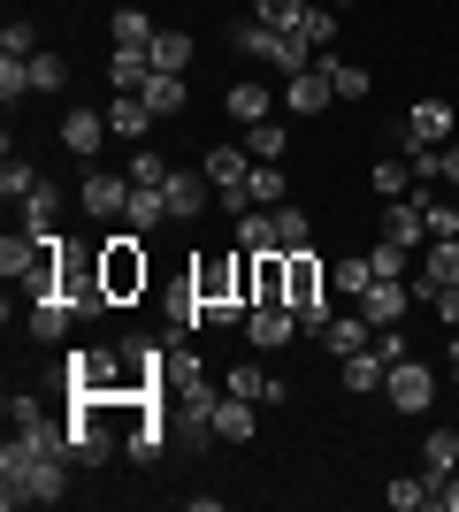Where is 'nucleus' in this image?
Listing matches in <instances>:
<instances>
[{
  "label": "nucleus",
  "instance_id": "nucleus-56",
  "mask_svg": "<svg viewBox=\"0 0 459 512\" xmlns=\"http://www.w3.org/2000/svg\"><path fill=\"white\" fill-rule=\"evenodd\" d=\"M452 352H459V329H452Z\"/></svg>",
  "mask_w": 459,
  "mask_h": 512
},
{
  "label": "nucleus",
  "instance_id": "nucleus-12",
  "mask_svg": "<svg viewBox=\"0 0 459 512\" xmlns=\"http://www.w3.org/2000/svg\"><path fill=\"white\" fill-rule=\"evenodd\" d=\"M452 100H414L406 107V146H452Z\"/></svg>",
  "mask_w": 459,
  "mask_h": 512
},
{
  "label": "nucleus",
  "instance_id": "nucleus-40",
  "mask_svg": "<svg viewBox=\"0 0 459 512\" xmlns=\"http://www.w3.org/2000/svg\"><path fill=\"white\" fill-rule=\"evenodd\" d=\"M306 8H314V0H253V16H261L268 31H299Z\"/></svg>",
  "mask_w": 459,
  "mask_h": 512
},
{
  "label": "nucleus",
  "instance_id": "nucleus-23",
  "mask_svg": "<svg viewBox=\"0 0 459 512\" xmlns=\"http://www.w3.org/2000/svg\"><path fill=\"white\" fill-rule=\"evenodd\" d=\"M383 237H391V245H429L421 199H391V207H383Z\"/></svg>",
  "mask_w": 459,
  "mask_h": 512
},
{
  "label": "nucleus",
  "instance_id": "nucleus-11",
  "mask_svg": "<svg viewBox=\"0 0 459 512\" xmlns=\"http://www.w3.org/2000/svg\"><path fill=\"white\" fill-rule=\"evenodd\" d=\"M284 107L291 115H322V107H337V92H329V69H322V54L299 69V77H284Z\"/></svg>",
  "mask_w": 459,
  "mask_h": 512
},
{
  "label": "nucleus",
  "instance_id": "nucleus-44",
  "mask_svg": "<svg viewBox=\"0 0 459 512\" xmlns=\"http://www.w3.org/2000/svg\"><path fill=\"white\" fill-rule=\"evenodd\" d=\"M62 85H69V62L39 46V54H31V92H62Z\"/></svg>",
  "mask_w": 459,
  "mask_h": 512
},
{
  "label": "nucleus",
  "instance_id": "nucleus-9",
  "mask_svg": "<svg viewBox=\"0 0 459 512\" xmlns=\"http://www.w3.org/2000/svg\"><path fill=\"white\" fill-rule=\"evenodd\" d=\"M77 207H85L92 222H123V207H131V176H123V169H92L85 184H77Z\"/></svg>",
  "mask_w": 459,
  "mask_h": 512
},
{
  "label": "nucleus",
  "instance_id": "nucleus-29",
  "mask_svg": "<svg viewBox=\"0 0 459 512\" xmlns=\"http://www.w3.org/2000/svg\"><path fill=\"white\" fill-rule=\"evenodd\" d=\"M238 245L245 253H284V245H276V207H245L238 214Z\"/></svg>",
  "mask_w": 459,
  "mask_h": 512
},
{
  "label": "nucleus",
  "instance_id": "nucleus-55",
  "mask_svg": "<svg viewBox=\"0 0 459 512\" xmlns=\"http://www.w3.org/2000/svg\"><path fill=\"white\" fill-rule=\"evenodd\" d=\"M452 383H459V352H452Z\"/></svg>",
  "mask_w": 459,
  "mask_h": 512
},
{
  "label": "nucleus",
  "instance_id": "nucleus-42",
  "mask_svg": "<svg viewBox=\"0 0 459 512\" xmlns=\"http://www.w3.org/2000/svg\"><path fill=\"white\" fill-rule=\"evenodd\" d=\"M123 176H131V184H146V192H161V184H169V161H161L153 146H131V169H123Z\"/></svg>",
  "mask_w": 459,
  "mask_h": 512
},
{
  "label": "nucleus",
  "instance_id": "nucleus-22",
  "mask_svg": "<svg viewBox=\"0 0 459 512\" xmlns=\"http://www.w3.org/2000/svg\"><path fill=\"white\" fill-rule=\"evenodd\" d=\"M383 505L391 512H429L437 505V482H429V474H391V482H383Z\"/></svg>",
  "mask_w": 459,
  "mask_h": 512
},
{
  "label": "nucleus",
  "instance_id": "nucleus-1",
  "mask_svg": "<svg viewBox=\"0 0 459 512\" xmlns=\"http://www.w3.org/2000/svg\"><path fill=\"white\" fill-rule=\"evenodd\" d=\"M69 467H77V459H54V451H39L31 436H8V444H0V505L8 512L62 505L69 497Z\"/></svg>",
  "mask_w": 459,
  "mask_h": 512
},
{
  "label": "nucleus",
  "instance_id": "nucleus-31",
  "mask_svg": "<svg viewBox=\"0 0 459 512\" xmlns=\"http://www.w3.org/2000/svg\"><path fill=\"white\" fill-rule=\"evenodd\" d=\"M452 467H459V428H429V444H421V474L444 482Z\"/></svg>",
  "mask_w": 459,
  "mask_h": 512
},
{
  "label": "nucleus",
  "instance_id": "nucleus-32",
  "mask_svg": "<svg viewBox=\"0 0 459 512\" xmlns=\"http://www.w3.org/2000/svg\"><path fill=\"white\" fill-rule=\"evenodd\" d=\"M337 375H345V390H383V375H391V360L383 352H352V360H337Z\"/></svg>",
  "mask_w": 459,
  "mask_h": 512
},
{
  "label": "nucleus",
  "instance_id": "nucleus-17",
  "mask_svg": "<svg viewBox=\"0 0 459 512\" xmlns=\"http://www.w3.org/2000/svg\"><path fill=\"white\" fill-rule=\"evenodd\" d=\"M100 138H108V115H92V107H69V115H62V146L77 153V161H92Z\"/></svg>",
  "mask_w": 459,
  "mask_h": 512
},
{
  "label": "nucleus",
  "instance_id": "nucleus-10",
  "mask_svg": "<svg viewBox=\"0 0 459 512\" xmlns=\"http://www.w3.org/2000/svg\"><path fill=\"white\" fill-rule=\"evenodd\" d=\"M291 337H299V314H291L284 299H261L245 314V344H253V352H284Z\"/></svg>",
  "mask_w": 459,
  "mask_h": 512
},
{
  "label": "nucleus",
  "instance_id": "nucleus-16",
  "mask_svg": "<svg viewBox=\"0 0 459 512\" xmlns=\"http://www.w3.org/2000/svg\"><path fill=\"white\" fill-rule=\"evenodd\" d=\"M153 123H161V115H153V107L138 100V92H115V100H108V130H115V138L146 146V130H153Z\"/></svg>",
  "mask_w": 459,
  "mask_h": 512
},
{
  "label": "nucleus",
  "instance_id": "nucleus-47",
  "mask_svg": "<svg viewBox=\"0 0 459 512\" xmlns=\"http://www.w3.org/2000/svg\"><path fill=\"white\" fill-rule=\"evenodd\" d=\"M0 54H23V62H31V54H39V23H31V16H16L8 31H0Z\"/></svg>",
  "mask_w": 459,
  "mask_h": 512
},
{
  "label": "nucleus",
  "instance_id": "nucleus-5",
  "mask_svg": "<svg viewBox=\"0 0 459 512\" xmlns=\"http://www.w3.org/2000/svg\"><path fill=\"white\" fill-rule=\"evenodd\" d=\"M230 46H238V54H261V62L276 69V77H299V69L314 62V46H306L299 31H268L261 16H245L238 31H230Z\"/></svg>",
  "mask_w": 459,
  "mask_h": 512
},
{
  "label": "nucleus",
  "instance_id": "nucleus-27",
  "mask_svg": "<svg viewBox=\"0 0 459 512\" xmlns=\"http://www.w3.org/2000/svg\"><path fill=\"white\" fill-rule=\"evenodd\" d=\"M146 62H153V69H169V77H184V69H192V31H153Z\"/></svg>",
  "mask_w": 459,
  "mask_h": 512
},
{
  "label": "nucleus",
  "instance_id": "nucleus-39",
  "mask_svg": "<svg viewBox=\"0 0 459 512\" xmlns=\"http://www.w3.org/2000/svg\"><path fill=\"white\" fill-rule=\"evenodd\" d=\"M375 192H383V207H391V199H414L421 184H414V169H406V161H375Z\"/></svg>",
  "mask_w": 459,
  "mask_h": 512
},
{
  "label": "nucleus",
  "instance_id": "nucleus-21",
  "mask_svg": "<svg viewBox=\"0 0 459 512\" xmlns=\"http://www.w3.org/2000/svg\"><path fill=\"white\" fill-rule=\"evenodd\" d=\"M360 314H368L375 329H383V321H406L414 314V283H375L368 299H360Z\"/></svg>",
  "mask_w": 459,
  "mask_h": 512
},
{
  "label": "nucleus",
  "instance_id": "nucleus-3",
  "mask_svg": "<svg viewBox=\"0 0 459 512\" xmlns=\"http://www.w3.org/2000/svg\"><path fill=\"white\" fill-rule=\"evenodd\" d=\"M62 383H69V398H138L131 367H123V344H77L62 360Z\"/></svg>",
  "mask_w": 459,
  "mask_h": 512
},
{
  "label": "nucleus",
  "instance_id": "nucleus-54",
  "mask_svg": "<svg viewBox=\"0 0 459 512\" xmlns=\"http://www.w3.org/2000/svg\"><path fill=\"white\" fill-rule=\"evenodd\" d=\"M444 184H459V138L444 146Z\"/></svg>",
  "mask_w": 459,
  "mask_h": 512
},
{
  "label": "nucleus",
  "instance_id": "nucleus-15",
  "mask_svg": "<svg viewBox=\"0 0 459 512\" xmlns=\"http://www.w3.org/2000/svg\"><path fill=\"white\" fill-rule=\"evenodd\" d=\"M16 214H23V230H31V237H54V222H62V192L39 176V184L16 199Z\"/></svg>",
  "mask_w": 459,
  "mask_h": 512
},
{
  "label": "nucleus",
  "instance_id": "nucleus-38",
  "mask_svg": "<svg viewBox=\"0 0 459 512\" xmlns=\"http://www.w3.org/2000/svg\"><path fill=\"white\" fill-rule=\"evenodd\" d=\"M421 222H429V237H459V207H452V199H444V192H429V184H421Z\"/></svg>",
  "mask_w": 459,
  "mask_h": 512
},
{
  "label": "nucleus",
  "instance_id": "nucleus-37",
  "mask_svg": "<svg viewBox=\"0 0 459 512\" xmlns=\"http://www.w3.org/2000/svg\"><path fill=\"white\" fill-rule=\"evenodd\" d=\"M108 31H115V46H153V31H161V23H153L146 8H115Z\"/></svg>",
  "mask_w": 459,
  "mask_h": 512
},
{
  "label": "nucleus",
  "instance_id": "nucleus-18",
  "mask_svg": "<svg viewBox=\"0 0 459 512\" xmlns=\"http://www.w3.org/2000/svg\"><path fill=\"white\" fill-rule=\"evenodd\" d=\"M222 436V444H253V436H261V421H253V398H230V390H222V406H215V421H207Z\"/></svg>",
  "mask_w": 459,
  "mask_h": 512
},
{
  "label": "nucleus",
  "instance_id": "nucleus-48",
  "mask_svg": "<svg viewBox=\"0 0 459 512\" xmlns=\"http://www.w3.org/2000/svg\"><path fill=\"white\" fill-rule=\"evenodd\" d=\"M31 184H39V169H31V161H16V153H8V169H0V199L16 207V199L31 192Z\"/></svg>",
  "mask_w": 459,
  "mask_h": 512
},
{
  "label": "nucleus",
  "instance_id": "nucleus-30",
  "mask_svg": "<svg viewBox=\"0 0 459 512\" xmlns=\"http://www.w3.org/2000/svg\"><path fill=\"white\" fill-rule=\"evenodd\" d=\"M245 169H253V153H245V146H215L207 161H199V176H207L215 192H222V184H245Z\"/></svg>",
  "mask_w": 459,
  "mask_h": 512
},
{
  "label": "nucleus",
  "instance_id": "nucleus-24",
  "mask_svg": "<svg viewBox=\"0 0 459 512\" xmlns=\"http://www.w3.org/2000/svg\"><path fill=\"white\" fill-rule=\"evenodd\" d=\"M123 222H131L138 237H153L161 222H176V214H169V192H146V184H131V207H123Z\"/></svg>",
  "mask_w": 459,
  "mask_h": 512
},
{
  "label": "nucleus",
  "instance_id": "nucleus-6",
  "mask_svg": "<svg viewBox=\"0 0 459 512\" xmlns=\"http://www.w3.org/2000/svg\"><path fill=\"white\" fill-rule=\"evenodd\" d=\"M123 406V398H69V451H77V467H108L115 459V436L100 421Z\"/></svg>",
  "mask_w": 459,
  "mask_h": 512
},
{
  "label": "nucleus",
  "instance_id": "nucleus-49",
  "mask_svg": "<svg viewBox=\"0 0 459 512\" xmlns=\"http://www.w3.org/2000/svg\"><path fill=\"white\" fill-rule=\"evenodd\" d=\"M222 390H230V398H253V406H261V398H268V375H261V367H230V375H222Z\"/></svg>",
  "mask_w": 459,
  "mask_h": 512
},
{
  "label": "nucleus",
  "instance_id": "nucleus-20",
  "mask_svg": "<svg viewBox=\"0 0 459 512\" xmlns=\"http://www.w3.org/2000/svg\"><path fill=\"white\" fill-rule=\"evenodd\" d=\"M245 199H253V207H284V199H291L284 161H253V169H245Z\"/></svg>",
  "mask_w": 459,
  "mask_h": 512
},
{
  "label": "nucleus",
  "instance_id": "nucleus-41",
  "mask_svg": "<svg viewBox=\"0 0 459 512\" xmlns=\"http://www.w3.org/2000/svg\"><path fill=\"white\" fill-rule=\"evenodd\" d=\"M284 146H291L284 123H253L245 130V153H253V161H284Z\"/></svg>",
  "mask_w": 459,
  "mask_h": 512
},
{
  "label": "nucleus",
  "instance_id": "nucleus-46",
  "mask_svg": "<svg viewBox=\"0 0 459 512\" xmlns=\"http://www.w3.org/2000/svg\"><path fill=\"white\" fill-rule=\"evenodd\" d=\"M406 169L414 184H444V146H406Z\"/></svg>",
  "mask_w": 459,
  "mask_h": 512
},
{
  "label": "nucleus",
  "instance_id": "nucleus-4",
  "mask_svg": "<svg viewBox=\"0 0 459 512\" xmlns=\"http://www.w3.org/2000/svg\"><path fill=\"white\" fill-rule=\"evenodd\" d=\"M100 283H108V299L115 306H131L146 299V283H153V260H146V237L123 222L115 237H100Z\"/></svg>",
  "mask_w": 459,
  "mask_h": 512
},
{
  "label": "nucleus",
  "instance_id": "nucleus-53",
  "mask_svg": "<svg viewBox=\"0 0 459 512\" xmlns=\"http://www.w3.org/2000/svg\"><path fill=\"white\" fill-rule=\"evenodd\" d=\"M437 512H459V467H452V474L437 482Z\"/></svg>",
  "mask_w": 459,
  "mask_h": 512
},
{
  "label": "nucleus",
  "instance_id": "nucleus-19",
  "mask_svg": "<svg viewBox=\"0 0 459 512\" xmlns=\"http://www.w3.org/2000/svg\"><path fill=\"white\" fill-rule=\"evenodd\" d=\"M222 107H230V123H245V130H253V123H268V115H276V92L245 77V85H230V92H222Z\"/></svg>",
  "mask_w": 459,
  "mask_h": 512
},
{
  "label": "nucleus",
  "instance_id": "nucleus-2",
  "mask_svg": "<svg viewBox=\"0 0 459 512\" xmlns=\"http://www.w3.org/2000/svg\"><path fill=\"white\" fill-rule=\"evenodd\" d=\"M284 306L299 314V329H306V337H322V329H329V314H337V306H329V268H322V253H314V245L284 253Z\"/></svg>",
  "mask_w": 459,
  "mask_h": 512
},
{
  "label": "nucleus",
  "instance_id": "nucleus-25",
  "mask_svg": "<svg viewBox=\"0 0 459 512\" xmlns=\"http://www.w3.org/2000/svg\"><path fill=\"white\" fill-rule=\"evenodd\" d=\"M329 291H337V299H352V306H360V299H368V291H375V260H368V253L337 260V268H329Z\"/></svg>",
  "mask_w": 459,
  "mask_h": 512
},
{
  "label": "nucleus",
  "instance_id": "nucleus-43",
  "mask_svg": "<svg viewBox=\"0 0 459 512\" xmlns=\"http://www.w3.org/2000/svg\"><path fill=\"white\" fill-rule=\"evenodd\" d=\"M299 39L314 46V54H329V46H337V8H306V23H299Z\"/></svg>",
  "mask_w": 459,
  "mask_h": 512
},
{
  "label": "nucleus",
  "instance_id": "nucleus-36",
  "mask_svg": "<svg viewBox=\"0 0 459 512\" xmlns=\"http://www.w3.org/2000/svg\"><path fill=\"white\" fill-rule=\"evenodd\" d=\"M421 276H429V283H459V237H429V253H421Z\"/></svg>",
  "mask_w": 459,
  "mask_h": 512
},
{
  "label": "nucleus",
  "instance_id": "nucleus-35",
  "mask_svg": "<svg viewBox=\"0 0 459 512\" xmlns=\"http://www.w3.org/2000/svg\"><path fill=\"white\" fill-rule=\"evenodd\" d=\"M276 245H284V253L314 245V214H306V207H291V199H284V207H276Z\"/></svg>",
  "mask_w": 459,
  "mask_h": 512
},
{
  "label": "nucleus",
  "instance_id": "nucleus-51",
  "mask_svg": "<svg viewBox=\"0 0 459 512\" xmlns=\"http://www.w3.org/2000/svg\"><path fill=\"white\" fill-rule=\"evenodd\" d=\"M429 306H437L444 329H459V283H437V299H429Z\"/></svg>",
  "mask_w": 459,
  "mask_h": 512
},
{
  "label": "nucleus",
  "instance_id": "nucleus-28",
  "mask_svg": "<svg viewBox=\"0 0 459 512\" xmlns=\"http://www.w3.org/2000/svg\"><path fill=\"white\" fill-rule=\"evenodd\" d=\"M138 100H146L153 115L169 123V115H184V100H192V92H184V77H169V69H153V77H146V92H138Z\"/></svg>",
  "mask_w": 459,
  "mask_h": 512
},
{
  "label": "nucleus",
  "instance_id": "nucleus-13",
  "mask_svg": "<svg viewBox=\"0 0 459 512\" xmlns=\"http://www.w3.org/2000/svg\"><path fill=\"white\" fill-rule=\"evenodd\" d=\"M314 344H322L329 360H352V352H368V344H375V321L360 314V306H352V314H329V329Z\"/></svg>",
  "mask_w": 459,
  "mask_h": 512
},
{
  "label": "nucleus",
  "instance_id": "nucleus-45",
  "mask_svg": "<svg viewBox=\"0 0 459 512\" xmlns=\"http://www.w3.org/2000/svg\"><path fill=\"white\" fill-rule=\"evenodd\" d=\"M23 92H31V62H23V54H0V100L16 107Z\"/></svg>",
  "mask_w": 459,
  "mask_h": 512
},
{
  "label": "nucleus",
  "instance_id": "nucleus-7",
  "mask_svg": "<svg viewBox=\"0 0 459 512\" xmlns=\"http://www.w3.org/2000/svg\"><path fill=\"white\" fill-rule=\"evenodd\" d=\"M54 299H69L77 314H108V283H100V245H62V283H54Z\"/></svg>",
  "mask_w": 459,
  "mask_h": 512
},
{
  "label": "nucleus",
  "instance_id": "nucleus-14",
  "mask_svg": "<svg viewBox=\"0 0 459 512\" xmlns=\"http://www.w3.org/2000/svg\"><path fill=\"white\" fill-rule=\"evenodd\" d=\"M161 192H169V214H176V222H199V214H207V199H215V184H207L199 169H169V184H161Z\"/></svg>",
  "mask_w": 459,
  "mask_h": 512
},
{
  "label": "nucleus",
  "instance_id": "nucleus-57",
  "mask_svg": "<svg viewBox=\"0 0 459 512\" xmlns=\"http://www.w3.org/2000/svg\"><path fill=\"white\" fill-rule=\"evenodd\" d=\"M337 8H352V0H337Z\"/></svg>",
  "mask_w": 459,
  "mask_h": 512
},
{
  "label": "nucleus",
  "instance_id": "nucleus-26",
  "mask_svg": "<svg viewBox=\"0 0 459 512\" xmlns=\"http://www.w3.org/2000/svg\"><path fill=\"white\" fill-rule=\"evenodd\" d=\"M146 77H153L146 46H115V54H108V85L115 92H146Z\"/></svg>",
  "mask_w": 459,
  "mask_h": 512
},
{
  "label": "nucleus",
  "instance_id": "nucleus-8",
  "mask_svg": "<svg viewBox=\"0 0 459 512\" xmlns=\"http://www.w3.org/2000/svg\"><path fill=\"white\" fill-rule=\"evenodd\" d=\"M383 398H391L398 413H429V398H437V367H421L414 352H406V360H391V375H383Z\"/></svg>",
  "mask_w": 459,
  "mask_h": 512
},
{
  "label": "nucleus",
  "instance_id": "nucleus-34",
  "mask_svg": "<svg viewBox=\"0 0 459 512\" xmlns=\"http://www.w3.org/2000/svg\"><path fill=\"white\" fill-rule=\"evenodd\" d=\"M322 69H329V92H337V100H368L375 92V77L360 62H337V54H322Z\"/></svg>",
  "mask_w": 459,
  "mask_h": 512
},
{
  "label": "nucleus",
  "instance_id": "nucleus-33",
  "mask_svg": "<svg viewBox=\"0 0 459 512\" xmlns=\"http://www.w3.org/2000/svg\"><path fill=\"white\" fill-rule=\"evenodd\" d=\"M69 314H77L69 299H31V337H39V344H62L69 337Z\"/></svg>",
  "mask_w": 459,
  "mask_h": 512
},
{
  "label": "nucleus",
  "instance_id": "nucleus-52",
  "mask_svg": "<svg viewBox=\"0 0 459 512\" xmlns=\"http://www.w3.org/2000/svg\"><path fill=\"white\" fill-rule=\"evenodd\" d=\"M375 352H383V360H406V337H398V321H383V329H375Z\"/></svg>",
  "mask_w": 459,
  "mask_h": 512
},
{
  "label": "nucleus",
  "instance_id": "nucleus-50",
  "mask_svg": "<svg viewBox=\"0 0 459 512\" xmlns=\"http://www.w3.org/2000/svg\"><path fill=\"white\" fill-rule=\"evenodd\" d=\"M31 421H46L39 398H31V390H8V428H31Z\"/></svg>",
  "mask_w": 459,
  "mask_h": 512
}]
</instances>
